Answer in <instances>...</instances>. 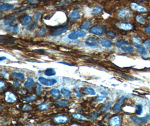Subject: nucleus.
<instances>
[{
  "mask_svg": "<svg viewBox=\"0 0 150 126\" xmlns=\"http://www.w3.org/2000/svg\"><path fill=\"white\" fill-rule=\"evenodd\" d=\"M115 45L122 49V51L126 53H132L134 52V48L128 42L122 40L115 42Z\"/></svg>",
  "mask_w": 150,
  "mask_h": 126,
  "instance_id": "obj_1",
  "label": "nucleus"
},
{
  "mask_svg": "<svg viewBox=\"0 0 150 126\" xmlns=\"http://www.w3.org/2000/svg\"><path fill=\"white\" fill-rule=\"evenodd\" d=\"M69 28V23H66L64 25L54 28V30H52L51 32V35L54 37L60 36V35L65 33Z\"/></svg>",
  "mask_w": 150,
  "mask_h": 126,
  "instance_id": "obj_2",
  "label": "nucleus"
},
{
  "mask_svg": "<svg viewBox=\"0 0 150 126\" xmlns=\"http://www.w3.org/2000/svg\"><path fill=\"white\" fill-rule=\"evenodd\" d=\"M106 28L105 26L96 25V26H94L93 27H92L90 29L89 32L92 34L102 36L104 32L106 30Z\"/></svg>",
  "mask_w": 150,
  "mask_h": 126,
  "instance_id": "obj_3",
  "label": "nucleus"
},
{
  "mask_svg": "<svg viewBox=\"0 0 150 126\" xmlns=\"http://www.w3.org/2000/svg\"><path fill=\"white\" fill-rule=\"evenodd\" d=\"M131 120L135 123L139 125H143L150 121V116H147L143 117H138L135 116H132L130 117Z\"/></svg>",
  "mask_w": 150,
  "mask_h": 126,
  "instance_id": "obj_4",
  "label": "nucleus"
},
{
  "mask_svg": "<svg viewBox=\"0 0 150 126\" xmlns=\"http://www.w3.org/2000/svg\"><path fill=\"white\" fill-rule=\"evenodd\" d=\"M86 33L85 32L83 31V30H75L74 32H73V33H70L69 35H68V38L69 39H71V40H75L79 38H83L85 36H86Z\"/></svg>",
  "mask_w": 150,
  "mask_h": 126,
  "instance_id": "obj_5",
  "label": "nucleus"
},
{
  "mask_svg": "<svg viewBox=\"0 0 150 126\" xmlns=\"http://www.w3.org/2000/svg\"><path fill=\"white\" fill-rule=\"evenodd\" d=\"M85 44L87 46L91 48H97L99 45L98 39L94 37H89L87 38Z\"/></svg>",
  "mask_w": 150,
  "mask_h": 126,
  "instance_id": "obj_6",
  "label": "nucleus"
},
{
  "mask_svg": "<svg viewBox=\"0 0 150 126\" xmlns=\"http://www.w3.org/2000/svg\"><path fill=\"white\" fill-rule=\"evenodd\" d=\"M38 81L41 84L46 86H51L57 83V80L53 79H46L43 77H40Z\"/></svg>",
  "mask_w": 150,
  "mask_h": 126,
  "instance_id": "obj_7",
  "label": "nucleus"
},
{
  "mask_svg": "<svg viewBox=\"0 0 150 126\" xmlns=\"http://www.w3.org/2000/svg\"><path fill=\"white\" fill-rule=\"evenodd\" d=\"M125 99H126L125 96H122L119 99V100L116 103V104L112 108V110L114 112L119 113L122 112V106L124 104Z\"/></svg>",
  "mask_w": 150,
  "mask_h": 126,
  "instance_id": "obj_8",
  "label": "nucleus"
},
{
  "mask_svg": "<svg viewBox=\"0 0 150 126\" xmlns=\"http://www.w3.org/2000/svg\"><path fill=\"white\" fill-rule=\"evenodd\" d=\"M118 15L121 19H128L131 17V14L128 10L121 9L118 11Z\"/></svg>",
  "mask_w": 150,
  "mask_h": 126,
  "instance_id": "obj_9",
  "label": "nucleus"
},
{
  "mask_svg": "<svg viewBox=\"0 0 150 126\" xmlns=\"http://www.w3.org/2000/svg\"><path fill=\"white\" fill-rule=\"evenodd\" d=\"M17 21V18L15 16H10L7 17L4 21H3V25L5 27L6 26H13L14 25L17 24L16 22Z\"/></svg>",
  "mask_w": 150,
  "mask_h": 126,
  "instance_id": "obj_10",
  "label": "nucleus"
},
{
  "mask_svg": "<svg viewBox=\"0 0 150 126\" xmlns=\"http://www.w3.org/2000/svg\"><path fill=\"white\" fill-rule=\"evenodd\" d=\"M54 121L57 124L66 123L69 121V118L67 117V116L65 115H59L56 116L54 118Z\"/></svg>",
  "mask_w": 150,
  "mask_h": 126,
  "instance_id": "obj_11",
  "label": "nucleus"
},
{
  "mask_svg": "<svg viewBox=\"0 0 150 126\" xmlns=\"http://www.w3.org/2000/svg\"><path fill=\"white\" fill-rule=\"evenodd\" d=\"M5 100L8 103H14L17 100V97L14 93L7 91L5 94Z\"/></svg>",
  "mask_w": 150,
  "mask_h": 126,
  "instance_id": "obj_12",
  "label": "nucleus"
},
{
  "mask_svg": "<svg viewBox=\"0 0 150 126\" xmlns=\"http://www.w3.org/2000/svg\"><path fill=\"white\" fill-rule=\"evenodd\" d=\"M130 7L133 10L139 11V12H145L147 11V9L145 7L140 5H138L136 3H131L130 5Z\"/></svg>",
  "mask_w": 150,
  "mask_h": 126,
  "instance_id": "obj_13",
  "label": "nucleus"
},
{
  "mask_svg": "<svg viewBox=\"0 0 150 126\" xmlns=\"http://www.w3.org/2000/svg\"><path fill=\"white\" fill-rule=\"evenodd\" d=\"M81 17V12L78 10H73L69 14V18L70 20L74 21L78 19Z\"/></svg>",
  "mask_w": 150,
  "mask_h": 126,
  "instance_id": "obj_14",
  "label": "nucleus"
},
{
  "mask_svg": "<svg viewBox=\"0 0 150 126\" xmlns=\"http://www.w3.org/2000/svg\"><path fill=\"white\" fill-rule=\"evenodd\" d=\"M0 41L1 43H7V44H14L15 42V39L14 37H11L10 36H1Z\"/></svg>",
  "mask_w": 150,
  "mask_h": 126,
  "instance_id": "obj_15",
  "label": "nucleus"
},
{
  "mask_svg": "<svg viewBox=\"0 0 150 126\" xmlns=\"http://www.w3.org/2000/svg\"><path fill=\"white\" fill-rule=\"evenodd\" d=\"M133 44H134V45L135 47H136V48L138 49V51L139 53L141 55H142V56H144V57H145V56H146L147 55L146 49L145 48V47L144 46L139 45V44L136 43H134Z\"/></svg>",
  "mask_w": 150,
  "mask_h": 126,
  "instance_id": "obj_16",
  "label": "nucleus"
},
{
  "mask_svg": "<svg viewBox=\"0 0 150 126\" xmlns=\"http://www.w3.org/2000/svg\"><path fill=\"white\" fill-rule=\"evenodd\" d=\"M5 30L8 32H10L11 33H13L14 34H17L19 33V26L18 24L13 26H6L5 27Z\"/></svg>",
  "mask_w": 150,
  "mask_h": 126,
  "instance_id": "obj_17",
  "label": "nucleus"
},
{
  "mask_svg": "<svg viewBox=\"0 0 150 126\" xmlns=\"http://www.w3.org/2000/svg\"><path fill=\"white\" fill-rule=\"evenodd\" d=\"M117 26L119 28L125 30H130L133 28V25L131 24L126 22H119L117 24Z\"/></svg>",
  "mask_w": 150,
  "mask_h": 126,
  "instance_id": "obj_18",
  "label": "nucleus"
},
{
  "mask_svg": "<svg viewBox=\"0 0 150 126\" xmlns=\"http://www.w3.org/2000/svg\"><path fill=\"white\" fill-rule=\"evenodd\" d=\"M110 125L112 126H120V118L119 116H115L112 117L110 121Z\"/></svg>",
  "mask_w": 150,
  "mask_h": 126,
  "instance_id": "obj_19",
  "label": "nucleus"
},
{
  "mask_svg": "<svg viewBox=\"0 0 150 126\" xmlns=\"http://www.w3.org/2000/svg\"><path fill=\"white\" fill-rule=\"evenodd\" d=\"M14 5L11 4V3H5L3 4H1L0 6V11H6L8 10L12 9L14 7Z\"/></svg>",
  "mask_w": 150,
  "mask_h": 126,
  "instance_id": "obj_20",
  "label": "nucleus"
},
{
  "mask_svg": "<svg viewBox=\"0 0 150 126\" xmlns=\"http://www.w3.org/2000/svg\"><path fill=\"white\" fill-rule=\"evenodd\" d=\"M100 44L103 47H105V48H110L112 46V42L106 38L101 39Z\"/></svg>",
  "mask_w": 150,
  "mask_h": 126,
  "instance_id": "obj_21",
  "label": "nucleus"
},
{
  "mask_svg": "<svg viewBox=\"0 0 150 126\" xmlns=\"http://www.w3.org/2000/svg\"><path fill=\"white\" fill-rule=\"evenodd\" d=\"M34 83V82L33 79L32 78V77H28L27 80L25 82V83L24 84V87L25 88L29 89H31L33 87Z\"/></svg>",
  "mask_w": 150,
  "mask_h": 126,
  "instance_id": "obj_22",
  "label": "nucleus"
},
{
  "mask_svg": "<svg viewBox=\"0 0 150 126\" xmlns=\"http://www.w3.org/2000/svg\"><path fill=\"white\" fill-rule=\"evenodd\" d=\"M32 21V17L29 15H25L20 20V23L22 25H27Z\"/></svg>",
  "mask_w": 150,
  "mask_h": 126,
  "instance_id": "obj_23",
  "label": "nucleus"
},
{
  "mask_svg": "<svg viewBox=\"0 0 150 126\" xmlns=\"http://www.w3.org/2000/svg\"><path fill=\"white\" fill-rule=\"evenodd\" d=\"M50 94L54 98H61V94L60 93L59 90L58 89H55V88L54 89H52L50 90Z\"/></svg>",
  "mask_w": 150,
  "mask_h": 126,
  "instance_id": "obj_24",
  "label": "nucleus"
},
{
  "mask_svg": "<svg viewBox=\"0 0 150 126\" xmlns=\"http://www.w3.org/2000/svg\"><path fill=\"white\" fill-rule=\"evenodd\" d=\"M111 105H112V102H108L106 104H104L100 109L101 112L102 113L107 112V111H108L110 110Z\"/></svg>",
  "mask_w": 150,
  "mask_h": 126,
  "instance_id": "obj_25",
  "label": "nucleus"
},
{
  "mask_svg": "<svg viewBox=\"0 0 150 126\" xmlns=\"http://www.w3.org/2000/svg\"><path fill=\"white\" fill-rule=\"evenodd\" d=\"M13 76L18 80H22L24 79V74L21 72H14Z\"/></svg>",
  "mask_w": 150,
  "mask_h": 126,
  "instance_id": "obj_26",
  "label": "nucleus"
},
{
  "mask_svg": "<svg viewBox=\"0 0 150 126\" xmlns=\"http://www.w3.org/2000/svg\"><path fill=\"white\" fill-rule=\"evenodd\" d=\"M56 72L55 70L53 68H47L45 72H44V75L47 76H55L56 75Z\"/></svg>",
  "mask_w": 150,
  "mask_h": 126,
  "instance_id": "obj_27",
  "label": "nucleus"
},
{
  "mask_svg": "<svg viewBox=\"0 0 150 126\" xmlns=\"http://www.w3.org/2000/svg\"><path fill=\"white\" fill-rule=\"evenodd\" d=\"M55 103L59 106L63 107L65 106L66 105L69 104V102L66 100H55Z\"/></svg>",
  "mask_w": 150,
  "mask_h": 126,
  "instance_id": "obj_28",
  "label": "nucleus"
},
{
  "mask_svg": "<svg viewBox=\"0 0 150 126\" xmlns=\"http://www.w3.org/2000/svg\"><path fill=\"white\" fill-rule=\"evenodd\" d=\"M102 12V9L100 6H95L92 9V14L94 15H99Z\"/></svg>",
  "mask_w": 150,
  "mask_h": 126,
  "instance_id": "obj_29",
  "label": "nucleus"
},
{
  "mask_svg": "<svg viewBox=\"0 0 150 126\" xmlns=\"http://www.w3.org/2000/svg\"><path fill=\"white\" fill-rule=\"evenodd\" d=\"M61 91L62 94L64 96H65L66 98H69L70 97H71V91L69 90H67V89H66L65 88H62L61 90Z\"/></svg>",
  "mask_w": 150,
  "mask_h": 126,
  "instance_id": "obj_30",
  "label": "nucleus"
},
{
  "mask_svg": "<svg viewBox=\"0 0 150 126\" xmlns=\"http://www.w3.org/2000/svg\"><path fill=\"white\" fill-rule=\"evenodd\" d=\"M72 116L74 118L76 119H79V120H87V118H86V117H85L84 116L81 114H79V113H73L72 114Z\"/></svg>",
  "mask_w": 150,
  "mask_h": 126,
  "instance_id": "obj_31",
  "label": "nucleus"
},
{
  "mask_svg": "<svg viewBox=\"0 0 150 126\" xmlns=\"http://www.w3.org/2000/svg\"><path fill=\"white\" fill-rule=\"evenodd\" d=\"M83 91L87 94H88V95H96V91H94V90L92 88H91V87H85Z\"/></svg>",
  "mask_w": 150,
  "mask_h": 126,
  "instance_id": "obj_32",
  "label": "nucleus"
},
{
  "mask_svg": "<svg viewBox=\"0 0 150 126\" xmlns=\"http://www.w3.org/2000/svg\"><path fill=\"white\" fill-rule=\"evenodd\" d=\"M36 93L37 94V95L38 96H40L42 93V88L41 85L40 84H37V86L36 88Z\"/></svg>",
  "mask_w": 150,
  "mask_h": 126,
  "instance_id": "obj_33",
  "label": "nucleus"
},
{
  "mask_svg": "<svg viewBox=\"0 0 150 126\" xmlns=\"http://www.w3.org/2000/svg\"><path fill=\"white\" fill-rule=\"evenodd\" d=\"M107 96V94H102L100 96L96 98L94 100V102L95 103H98V102H100L102 100H104L106 97Z\"/></svg>",
  "mask_w": 150,
  "mask_h": 126,
  "instance_id": "obj_34",
  "label": "nucleus"
},
{
  "mask_svg": "<svg viewBox=\"0 0 150 126\" xmlns=\"http://www.w3.org/2000/svg\"><path fill=\"white\" fill-rule=\"evenodd\" d=\"M91 25H92V22L91 21H86L81 26V28L83 30H87Z\"/></svg>",
  "mask_w": 150,
  "mask_h": 126,
  "instance_id": "obj_35",
  "label": "nucleus"
},
{
  "mask_svg": "<svg viewBox=\"0 0 150 126\" xmlns=\"http://www.w3.org/2000/svg\"><path fill=\"white\" fill-rule=\"evenodd\" d=\"M42 15V12L41 11H38L37 12L35 15H34V22H37L39 21L41 16Z\"/></svg>",
  "mask_w": 150,
  "mask_h": 126,
  "instance_id": "obj_36",
  "label": "nucleus"
},
{
  "mask_svg": "<svg viewBox=\"0 0 150 126\" xmlns=\"http://www.w3.org/2000/svg\"><path fill=\"white\" fill-rule=\"evenodd\" d=\"M135 108H136V111H135L136 114L138 115H141L142 113V111H143L142 105H141V104H138V105H136Z\"/></svg>",
  "mask_w": 150,
  "mask_h": 126,
  "instance_id": "obj_37",
  "label": "nucleus"
},
{
  "mask_svg": "<svg viewBox=\"0 0 150 126\" xmlns=\"http://www.w3.org/2000/svg\"><path fill=\"white\" fill-rule=\"evenodd\" d=\"M136 21H137L139 23H141V24H145V19L144 18V17H143L142 16H141V15H138L137 17H136Z\"/></svg>",
  "mask_w": 150,
  "mask_h": 126,
  "instance_id": "obj_38",
  "label": "nucleus"
},
{
  "mask_svg": "<svg viewBox=\"0 0 150 126\" xmlns=\"http://www.w3.org/2000/svg\"><path fill=\"white\" fill-rule=\"evenodd\" d=\"M35 99H36V96H34V95H31V96H28V97L23 98L24 100H25L26 102H32Z\"/></svg>",
  "mask_w": 150,
  "mask_h": 126,
  "instance_id": "obj_39",
  "label": "nucleus"
},
{
  "mask_svg": "<svg viewBox=\"0 0 150 126\" xmlns=\"http://www.w3.org/2000/svg\"><path fill=\"white\" fill-rule=\"evenodd\" d=\"M37 34L39 35V36H42L44 35V34H46V30L44 28H40L39 29L37 32Z\"/></svg>",
  "mask_w": 150,
  "mask_h": 126,
  "instance_id": "obj_40",
  "label": "nucleus"
},
{
  "mask_svg": "<svg viewBox=\"0 0 150 126\" xmlns=\"http://www.w3.org/2000/svg\"><path fill=\"white\" fill-rule=\"evenodd\" d=\"M98 114L96 112H93L92 113H91L89 114V116H90V118L92 119V120H95L98 117Z\"/></svg>",
  "mask_w": 150,
  "mask_h": 126,
  "instance_id": "obj_41",
  "label": "nucleus"
},
{
  "mask_svg": "<svg viewBox=\"0 0 150 126\" xmlns=\"http://www.w3.org/2000/svg\"><path fill=\"white\" fill-rule=\"evenodd\" d=\"M143 45L149 51V52L150 53V40H146L145 42L143 43Z\"/></svg>",
  "mask_w": 150,
  "mask_h": 126,
  "instance_id": "obj_42",
  "label": "nucleus"
},
{
  "mask_svg": "<svg viewBox=\"0 0 150 126\" xmlns=\"http://www.w3.org/2000/svg\"><path fill=\"white\" fill-rule=\"evenodd\" d=\"M29 7H30V6H23L21 8H19L17 10H13V12H21V11H22L24 10H25V9H28Z\"/></svg>",
  "mask_w": 150,
  "mask_h": 126,
  "instance_id": "obj_43",
  "label": "nucleus"
},
{
  "mask_svg": "<svg viewBox=\"0 0 150 126\" xmlns=\"http://www.w3.org/2000/svg\"><path fill=\"white\" fill-rule=\"evenodd\" d=\"M38 108L39 109H40L41 110H45L47 109V105L45 103H43V104L39 105Z\"/></svg>",
  "mask_w": 150,
  "mask_h": 126,
  "instance_id": "obj_44",
  "label": "nucleus"
},
{
  "mask_svg": "<svg viewBox=\"0 0 150 126\" xmlns=\"http://www.w3.org/2000/svg\"><path fill=\"white\" fill-rule=\"evenodd\" d=\"M30 109H31L30 106L29 104H24L22 107V110L24 111H29L30 110Z\"/></svg>",
  "mask_w": 150,
  "mask_h": 126,
  "instance_id": "obj_45",
  "label": "nucleus"
},
{
  "mask_svg": "<svg viewBox=\"0 0 150 126\" xmlns=\"http://www.w3.org/2000/svg\"><path fill=\"white\" fill-rule=\"evenodd\" d=\"M106 35H107V36L113 38V37H114L116 35V34L112 31H108V32H107Z\"/></svg>",
  "mask_w": 150,
  "mask_h": 126,
  "instance_id": "obj_46",
  "label": "nucleus"
},
{
  "mask_svg": "<svg viewBox=\"0 0 150 126\" xmlns=\"http://www.w3.org/2000/svg\"><path fill=\"white\" fill-rule=\"evenodd\" d=\"M13 86L14 87L17 88V87H18L20 86V83L18 81H15L14 82V84H13Z\"/></svg>",
  "mask_w": 150,
  "mask_h": 126,
  "instance_id": "obj_47",
  "label": "nucleus"
},
{
  "mask_svg": "<svg viewBox=\"0 0 150 126\" xmlns=\"http://www.w3.org/2000/svg\"><path fill=\"white\" fill-rule=\"evenodd\" d=\"M75 95H76V96H78V97H79V98H81V97H82V94H81V93H79V91H78V90H75Z\"/></svg>",
  "mask_w": 150,
  "mask_h": 126,
  "instance_id": "obj_48",
  "label": "nucleus"
},
{
  "mask_svg": "<svg viewBox=\"0 0 150 126\" xmlns=\"http://www.w3.org/2000/svg\"><path fill=\"white\" fill-rule=\"evenodd\" d=\"M133 39L134 43H138V44H139L141 43V39L139 38H135V37H133Z\"/></svg>",
  "mask_w": 150,
  "mask_h": 126,
  "instance_id": "obj_49",
  "label": "nucleus"
},
{
  "mask_svg": "<svg viewBox=\"0 0 150 126\" xmlns=\"http://www.w3.org/2000/svg\"><path fill=\"white\" fill-rule=\"evenodd\" d=\"M5 86V84L3 83L2 81H0V88H1V90H2V89Z\"/></svg>",
  "mask_w": 150,
  "mask_h": 126,
  "instance_id": "obj_50",
  "label": "nucleus"
},
{
  "mask_svg": "<svg viewBox=\"0 0 150 126\" xmlns=\"http://www.w3.org/2000/svg\"><path fill=\"white\" fill-rule=\"evenodd\" d=\"M28 1L31 4H36L38 2L36 0H28Z\"/></svg>",
  "mask_w": 150,
  "mask_h": 126,
  "instance_id": "obj_51",
  "label": "nucleus"
},
{
  "mask_svg": "<svg viewBox=\"0 0 150 126\" xmlns=\"http://www.w3.org/2000/svg\"><path fill=\"white\" fill-rule=\"evenodd\" d=\"M145 31L150 35V26H149L145 28Z\"/></svg>",
  "mask_w": 150,
  "mask_h": 126,
  "instance_id": "obj_52",
  "label": "nucleus"
},
{
  "mask_svg": "<svg viewBox=\"0 0 150 126\" xmlns=\"http://www.w3.org/2000/svg\"><path fill=\"white\" fill-rule=\"evenodd\" d=\"M59 63H62V64H64L65 65H68V66H74L73 64H69V63H66L65 62H59Z\"/></svg>",
  "mask_w": 150,
  "mask_h": 126,
  "instance_id": "obj_53",
  "label": "nucleus"
},
{
  "mask_svg": "<svg viewBox=\"0 0 150 126\" xmlns=\"http://www.w3.org/2000/svg\"><path fill=\"white\" fill-rule=\"evenodd\" d=\"M6 60V57H1L0 58V61H3V60Z\"/></svg>",
  "mask_w": 150,
  "mask_h": 126,
  "instance_id": "obj_54",
  "label": "nucleus"
},
{
  "mask_svg": "<svg viewBox=\"0 0 150 126\" xmlns=\"http://www.w3.org/2000/svg\"><path fill=\"white\" fill-rule=\"evenodd\" d=\"M149 20L150 21V16L149 17Z\"/></svg>",
  "mask_w": 150,
  "mask_h": 126,
  "instance_id": "obj_55",
  "label": "nucleus"
},
{
  "mask_svg": "<svg viewBox=\"0 0 150 126\" xmlns=\"http://www.w3.org/2000/svg\"><path fill=\"white\" fill-rule=\"evenodd\" d=\"M138 1H145V0H138Z\"/></svg>",
  "mask_w": 150,
  "mask_h": 126,
  "instance_id": "obj_56",
  "label": "nucleus"
},
{
  "mask_svg": "<svg viewBox=\"0 0 150 126\" xmlns=\"http://www.w3.org/2000/svg\"><path fill=\"white\" fill-rule=\"evenodd\" d=\"M2 1H7V0H2Z\"/></svg>",
  "mask_w": 150,
  "mask_h": 126,
  "instance_id": "obj_57",
  "label": "nucleus"
}]
</instances>
